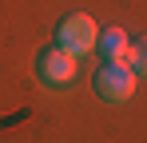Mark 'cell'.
Listing matches in <instances>:
<instances>
[{
  "label": "cell",
  "mask_w": 147,
  "mask_h": 143,
  "mask_svg": "<svg viewBox=\"0 0 147 143\" xmlns=\"http://www.w3.org/2000/svg\"><path fill=\"white\" fill-rule=\"evenodd\" d=\"M96 40H99V28H96V20L88 12H72L68 20L56 28V48L72 52L76 60L88 56V52H96Z\"/></svg>",
  "instance_id": "cell-1"
},
{
  "label": "cell",
  "mask_w": 147,
  "mask_h": 143,
  "mask_svg": "<svg viewBox=\"0 0 147 143\" xmlns=\"http://www.w3.org/2000/svg\"><path fill=\"white\" fill-rule=\"evenodd\" d=\"M135 84H139V76L127 68V64H103V68L96 72V92H99V99H107V103L131 99V95H135Z\"/></svg>",
  "instance_id": "cell-2"
},
{
  "label": "cell",
  "mask_w": 147,
  "mask_h": 143,
  "mask_svg": "<svg viewBox=\"0 0 147 143\" xmlns=\"http://www.w3.org/2000/svg\"><path fill=\"white\" fill-rule=\"evenodd\" d=\"M36 68H40V80H44V84H52V88H68V84H72L76 80V72H80V60H76L72 52H64V48H44V52H40V64H36Z\"/></svg>",
  "instance_id": "cell-3"
},
{
  "label": "cell",
  "mask_w": 147,
  "mask_h": 143,
  "mask_svg": "<svg viewBox=\"0 0 147 143\" xmlns=\"http://www.w3.org/2000/svg\"><path fill=\"white\" fill-rule=\"evenodd\" d=\"M96 48L103 52V60H107V64H127L131 40H127V32H123V28H107V32H99Z\"/></svg>",
  "instance_id": "cell-4"
},
{
  "label": "cell",
  "mask_w": 147,
  "mask_h": 143,
  "mask_svg": "<svg viewBox=\"0 0 147 143\" xmlns=\"http://www.w3.org/2000/svg\"><path fill=\"white\" fill-rule=\"evenodd\" d=\"M127 68L135 72V76H147V36L139 40V44H131V52H127Z\"/></svg>",
  "instance_id": "cell-5"
}]
</instances>
